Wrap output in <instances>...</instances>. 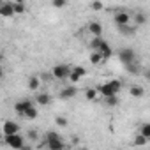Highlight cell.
Segmentation results:
<instances>
[{
    "instance_id": "23",
    "label": "cell",
    "mask_w": 150,
    "mask_h": 150,
    "mask_svg": "<svg viewBox=\"0 0 150 150\" xmlns=\"http://www.w3.org/2000/svg\"><path fill=\"white\" fill-rule=\"evenodd\" d=\"M104 104H106L108 108H113V106L118 104V97H117V96H108V97H104Z\"/></svg>"
},
{
    "instance_id": "6",
    "label": "cell",
    "mask_w": 150,
    "mask_h": 150,
    "mask_svg": "<svg viewBox=\"0 0 150 150\" xmlns=\"http://www.w3.org/2000/svg\"><path fill=\"white\" fill-rule=\"evenodd\" d=\"M4 141L9 148H14V150H20V148H25V139L23 136L18 132V134H11V136H4Z\"/></svg>"
},
{
    "instance_id": "7",
    "label": "cell",
    "mask_w": 150,
    "mask_h": 150,
    "mask_svg": "<svg viewBox=\"0 0 150 150\" xmlns=\"http://www.w3.org/2000/svg\"><path fill=\"white\" fill-rule=\"evenodd\" d=\"M113 23H115L117 27H122V25H131V23H132V16H131L127 11L118 9V11L113 14Z\"/></svg>"
},
{
    "instance_id": "31",
    "label": "cell",
    "mask_w": 150,
    "mask_h": 150,
    "mask_svg": "<svg viewBox=\"0 0 150 150\" xmlns=\"http://www.w3.org/2000/svg\"><path fill=\"white\" fill-rule=\"evenodd\" d=\"M146 78H150V71H148V72H146Z\"/></svg>"
},
{
    "instance_id": "26",
    "label": "cell",
    "mask_w": 150,
    "mask_h": 150,
    "mask_svg": "<svg viewBox=\"0 0 150 150\" xmlns=\"http://www.w3.org/2000/svg\"><path fill=\"white\" fill-rule=\"evenodd\" d=\"M67 4H69V0H51V6L55 9H64Z\"/></svg>"
},
{
    "instance_id": "2",
    "label": "cell",
    "mask_w": 150,
    "mask_h": 150,
    "mask_svg": "<svg viewBox=\"0 0 150 150\" xmlns=\"http://www.w3.org/2000/svg\"><path fill=\"white\" fill-rule=\"evenodd\" d=\"M97 90L101 94V97H108V96H118L122 90V81L120 80H110L106 83L97 85Z\"/></svg>"
},
{
    "instance_id": "20",
    "label": "cell",
    "mask_w": 150,
    "mask_h": 150,
    "mask_svg": "<svg viewBox=\"0 0 150 150\" xmlns=\"http://www.w3.org/2000/svg\"><path fill=\"white\" fill-rule=\"evenodd\" d=\"M13 7H14V14H25L27 13L25 2H13Z\"/></svg>"
},
{
    "instance_id": "5",
    "label": "cell",
    "mask_w": 150,
    "mask_h": 150,
    "mask_svg": "<svg viewBox=\"0 0 150 150\" xmlns=\"http://www.w3.org/2000/svg\"><path fill=\"white\" fill-rule=\"evenodd\" d=\"M71 69H72V67L67 65V64H57V65H53V69H51V76H53V80H58V81L69 80Z\"/></svg>"
},
{
    "instance_id": "21",
    "label": "cell",
    "mask_w": 150,
    "mask_h": 150,
    "mask_svg": "<svg viewBox=\"0 0 150 150\" xmlns=\"http://www.w3.org/2000/svg\"><path fill=\"white\" fill-rule=\"evenodd\" d=\"M90 9L94 13H99V11L104 9V2H103V0H92V2H90Z\"/></svg>"
},
{
    "instance_id": "15",
    "label": "cell",
    "mask_w": 150,
    "mask_h": 150,
    "mask_svg": "<svg viewBox=\"0 0 150 150\" xmlns=\"http://www.w3.org/2000/svg\"><path fill=\"white\" fill-rule=\"evenodd\" d=\"M76 94H78V88L74 87V83L60 90V97H62V99H72V97L76 96Z\"/></svg>"
},
{
    "instance_id": "1",
    "label": "cell",
    "mask_w": 150,
    "mask_h": 150,
    "mask_svg": "<svg viewBox=\"0 0 150 150\" xmlns=\"http://www.w3.org/2000/svg\"><path fill=\"white\" fill-rule=\"evenodd\" d=\"M117 57H118L120 64L127 69V72H131V74H138V72H139L138 58H136V51H134L132 48H122V50H118Z\"/></svg>"
},
{
    "instance_id": "16",
    "label": "cell",
    "mask_w": 150,
    "mask_h": 150,
    "mask_svg": "<svg viewBox=\"0 0 150 150\" xmlns=\"http://www.w3.org/2000/svg\"><path fill=\"white\" fill-rule=\"evenodd\" d=\"M129 96L134 97V99H141V97H145V88L141 85H131L129 87Z\"/></svg>"
},
{
    "instance_id": "17",
    "label": "cell",
    "mask_w": 150,
    "mask_h": 150,
    "mask_svg": "<svg viewBox=\"0 0 150 150\" xmlns=\"http://www.w3.org/2000/svg\"><path fill=\"white\" fill-rule=\"evenodd\" d=\"M146 14L145 13H139V11H136L134 14H132V25H136V27H141V25H146Z\"/></svg>"
},
{
    "instance_id": "11",
    "label": "cell",
    "mask_w": 150,
    "mask_h": 150,
    "mask_svg": "<svg viewBox=\"0 0 150 150\" xmlns=\"http://www.w3.org/2000/svg\"><path fill=\"white\" fill-rule=\"evenodd\" d=\"M34 101H35V104H37V106H42V108H44V106H50L51 97H50V94H48V92H37Z\"/></svg>"
},
{
    "instance_id": "28",
    "label": "cell",
    "mask_w": 150,
    "mask_h": 150,
    "mask_svg": "<svg viewBox=\"0 0 150 150\" xmlns=\"http://www.w3.org/2000/svg\"><path fill=\"white\" fill-rule=\"evenodd\" d=\"M72 71H76V72L80 74V76H81V78H85V76H87V74H88V71H87V69H85L83 65H72Z\"/></svg>"
},
{
    "instance_id": "13",
    "label": "cell",
    "mask_w": 150,
    "mask_h": 150,
    "mask_svg": "<svg viewBox=\"0 0 150 150\" xmlns=\"http://www.w3.org/2000/svg\"><path fill=\"white\" fill-rule=\"evenodd\" d=\"M0 14H2L4 18L14 16V7H13V2H11V0H9V2H4L2 6H0Z\"/></svg>"
},
{
    "instance_id": "22",
    "label": "cell",
    "mask_w": 150,
    "mask_h": 150,
    "mask_svg": "<svg viewBox=\"0 0 150 150\" xmlns=\"http://www.w3.org/2000/svg\"><path fill=\"white\" fill-rule=\"evenodd\" d=\"M139 134H143L148 141H150V122H145L139 125Z\"/></svg>"
},
{
    "instance_id": "8",
    "label": "cell",
    "mask_w": 150,
    "mask_h": 150,
    "mask_svg": "<svg viewBox=\"0 0 150 150\" xmlns=\"http://www.w3.org/2000/svg\"><path fill=\"white\" fill-rule=\"evenodd\" d=\"M20 132V124L14 120H6L2 124V134L4 136H11V134H18Z\"/></svg>"
},
{
    "instance_id": "4",
    "label": "cell",
    "mask_w": 150,
    "mask_h": 150,
    "mask_svg": "<svg viewBox=\"0 0 150 150\" xmlns=\"http://www.w3.org/2000/svg\"><path fill=\"white\" fill-rule=\"evenodd\" d=\"M90 48L101 51V53L104 55V58L113 57V50H111V46H110L103 37H92V41H90Z\"/></svg>"
},
{
    "instance_id": "14",
    "label": "cell",
    "mask_w": 150,
    "mask_h": 150,
    "mask_svg": "<svg viewBox=\"0 0 150 150\" xmlns=\"http://www.w3.org/2000/svg\"><path fill=\"white\" fill-rule=\"evenodd\" d=\"M88 60H90V64H92V65H99V64H103L106 58H104V55H103L101 51L92 50V51H90V55H88Z\"/></svg>"
},
{
    "instance_id": "10",
    "label": "cell",
    "mask_w": 150,
    "mask_h": 150,
    "mask_svg": "<svg viewBox=\"0 0 150 150\" xmlns=\"http://www.w3.org/2000/svg\"><path fill=\"white\" fill-rule=\"evenodd\" d=\"M35 104V101H30V99H23V101H16L14 103V111L18 113V115H25V111H27V108H30V106H34Z\"/></svg>"
},
{
    "instance_id": "18",
    "label": "cell",
    "mask_w": 150,
    "mask_h": 150,
    "mask_svg": "<svg viewBox=\"0 0 150 150\" xmlns=\"http://www.w3.org/2000/svg\"><path fill=\"white\" fill-rule=\"evenodd\" d=\"M99 97H101V94H99L97 87H88V88H85V99H87V101H97Z\"/></svg>"
},
{
    "instance_id": "12",
    "label": "cell",
    "mask_w": 150,
    "mask_h": 150,
    "mask_svg": "<svg viewBox=\"0 0 150 150\" xmlns=\"http://www.w3.org/2000/svg\"><path fill=\"white\" fill-rule=\"evenodd\" d=\"M27 88H28V92H39V88H41V78L39 76H30L28 80H27Z\"/></svg>"
},
{
    "instance_id": "9",
    "label": "cell",
    "mask_w": 150,
    "mask_h": 150,
    "mask_svg": "<svg viewBox=\"0 0 150 150\" xmlns=\"http://www.w3.org/2000/svg\"><path fill=\"white\" fill-rule=\"evenodd\" d=\"M87 32H88L92 37H103L104 28H103V25H101L97 20H92V21H88V25H87Z\"/></svg>"
},
{
    "instance_id": "30",
    "label": "cell",
    "mask_w": 150,
    "mask_h": 150,
    "mask_svg": "<svg viewBox=\"0 0 150 150\" xmlns=\"http://www.w3.org/2000/svg\"><path fill=\"white\" fill-rule=\"evenodd\" d=\"M11 2H25V0H11Z\"/></svg>"
},
{
    "instance_id": "19",
    "label": "cell",
    "mask_w": 150,
    "mask_h": 150,
    "mask_svg": "<svg viewBox=\"0 0 150 150\" xmlns=\"http://www.w3.org/2000/svg\"><path fill=\"white\" fill-rule=\"evenodd\" d=\"M37 115H39V111H37V104H34V106H30V108H27V111H25V118H28V120H35L37 118Z\"/></svg>"
},
{
    "instance_id": "3",
    "label": "cell",
    "mask_w": 150,
    "mask_h": 150,
    "mask_svg": "<svg viewBox=\"0 0 150 150\" xmlns=\"http://www.w3.org/2000/svg\"><path fill=\"white\" fill-rule=\"evenodd\" d=\"M42 146H48L50 150H62L65 148V143L62 141V136L55 131H48L46 132V138H44V143H41Z\"/></svg>"
},
{
    "instance_id": "29",
    "label": "cell",
    "mask_w": 150,
    "mask_h": 150,
    "mask_svg": "<svg viewBox=\"0 0 150 150\" xmlns=\"http://www.w3.org/2000/svg\"><path fill=\"white\" fill-rule=\"evenodd\" d=\"M28 138H30V139H35V138H37V132H35V131H30V132H28Z\"/></svg>"
},
{
    "instance_id": "24",
    "label": "cell",
    "mask_w": 150,
    "mask_h": 150,
    "mask_svg": "<svg viewBox=\"0 0 150 150\" xmlns=\"http://www.w3.org/2000/svg\"><path fill=\"white\" fill-rule=\"evenodd\" d=\"M67 122H69V120H67V117H64V115H57V117H55L57 127H62V129H64V127H67Z\"/></svg>"
},
{
    "instance_id": "27",
    "label": "cell",
    "mask_w": 150,
    "mask_h": 150,
    "mask_svg": "<svg viewBox=\"0 0 150 150\" xmlns=\"http://www.w3.org/2000/svg\"><path fill=\"white\" fill-rule=\"evenodd\" d=\"M80 80H81V76H80V74H78L76 71H72V69H71V74H69V81L76 85V83H78Z\"/></svg>"
},
{
    "instance_id": "25",
    "label": "cell",
    "mask_w": 150,
    "mask_h": 150,
    "mask_svg": "<svg viewBox=\"0 0 150 150\" xmlns=\"http://www.w3.org/2000/svg\"><path fill=\"white\" fill-rule=\"evenodd\" d=\"M146 143H148V139H146L143 134L138 132V136H134V145H136V146H143V145H146Z\"/></svg>"
}]
</instances>
